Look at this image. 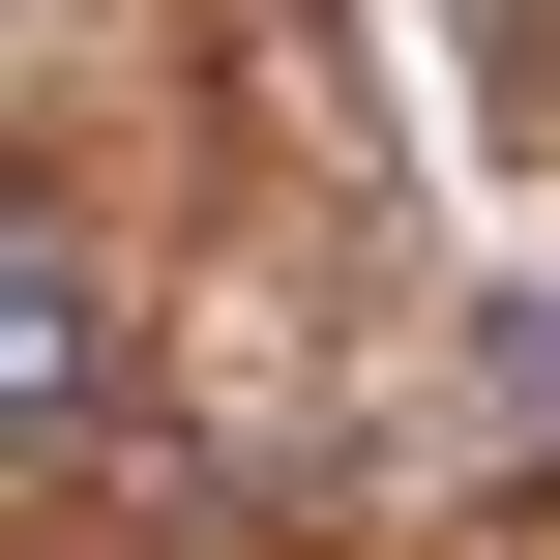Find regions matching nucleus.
<instances>
[{"label":"nucleus","instance_id":"nucleus-1","mask_svg":"<svg viewBox=\"0 0 560 560\" xmlns=\"http://www.w3.org/2000/svg\"><path fill=\"white\" fill-rule=\"evenodd\" d=\"M89 413H118V295H89V207L30 177V207H0V443L89 472Z\"/></svg>","mask_w":560,"mask_h":560},{"label":"nucleus","instance_id":"nucleus-2","mask_svg":"<svg viewBox=\"0 0 560 560\" xmlns=\"http://www.w3.org/2000/svg\"><path fill=\"white\" fill-rule=\"evenodd\" d=\"M472 443H502V472H560V295H502V325H472Z\"/></svg>","mask_w":560,"mask_h":560}]
</instances>
